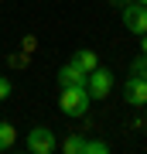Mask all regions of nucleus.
<instances>
[{"instance_id":"1","label":"nucleus","mask_w":147,"mask_h":154,"mask_svg":"<svg viewBox=\"0 0 147 154\" xmlns=\"http://www.w3.org/2000/svg\"><path fill=\"white\" fill-rule=\"evenodd\" d=\"M89 106H93V96H89L86 86H62L58 110L65 113V116H86Z\"/></svg>"},{"instance_id":"2","label":"nucleus","mask_w":147,"mask_h":154,"mask_svg":"<svg viewBox=\"0 0 147 154\" xmlns=\"http://www.w3.org/2000/svg\"><path fill=\"white\" fill-rule=\"evenodd\" d=\"M86 89H89L93 99H106L109 93H113V72L103 69V65H96L93 72H89V79H86Z\"/></svg>"},{"instance_id":"3","label":"nucleus","mask_w":147,"mask_h":154,"mask_svg":"<svg viewBox=\"0 0 147 154\" xmlns=\"http://www.w3.org/2000/svg\"><path fill=\"white\" fill-rule=\"evenodd\" d=\"M123 28L130 34H147V7L140 4V0L123 4Z\"/></svg>"},{"instance_id":"4","label":"nucleus","mask_w":147,"mask_h":154,"mask_svg":"<svg viewBox=\"0 0 147 154\" xmlns=\"http://www.w3.org/2000/svg\"><path fill=\"white\" fill-rule=\"evenodd\" d=\"M55 147H58V140H55L51 127H34V130L27 134V151L31 154H51Z\"/></svg>"},{"instance_id":"5","label":"nucleus","mask_w":147,"mask_h":154,"mask_svg":"<svg viewBox=\"0 0 147 154\" xmlns=\"http://www.w3.org/2000/svg\"><path fill=\"white\" fill-rule=\"evenodd\" d=\"M123 99L130 106H147V79L144 75H130L123 82Z\"/></svg>"},{"instance_id":"6","label":"nucleus","mask_w":147,"mask_h":154,"mask_svg":"<svg viewBox=\"0 0 147 154\" xmlns=\"http://www.w3.org/2000/svg\"><path fill=\"white\" fill-rule=\"evenodd\" d=\"M89 72H82L75 62H65V65L58 69V86H86Z\"/></svg>"},{"instance_id":"7","label":"nucleus","mask_w":147,"mask_h":154,"mask_svg":"<svg viewBox=\"0 0 147 154\" xmlns=\"http://www.w3.org/2000/svg\"><path fill=\"white\" fill-rule=\"evenodd\" d=\"M72 62H75L82 72H93V69L99 65V58H96V51H93V48H79L75 55H72Z\"/></svg>"},{"instance_id":"8","label":"nucleus","mask_w":147,"mask_h":154,"mask_svg":"<svg viewBox=\"0 0 147 154\" xmlns=\"http://www.w3.org/2000/svg\"><path fill=\"white\" fill-rule=\"evenodd\" d=\"M82 144H86L82 134H69V137L62 140V151H65V154H82Z\"/></svg>"},{"instance_id":"9","label":"nucleus","mask_w":147,"mask_h":154,"mask_svg":"<svg viewBox=\"0 0 147 154\" xmlns=\"http://www.w3.org/2000/svg\"><path fill=\"white\" fill-rule=\"evenodd\" d=\"M14 140H17V130H14L11 123H0V151H11Z\"/></svg>"},{"instance_id":"10","label":"nucleus","mask_w":147,"mask_h":154,"mask_svg":"<svg viewBox=\"0 0 147 154\" xmlns=\"http://www.w3.org/2000/svg\"><path fill=\"white\" fill-rule=\"evenodd\" d=\"M82 154H109V144H106V140H96V137H86Z\"/></svg>"},{"instance_id":"11","label":"nucleus","mask_w":147,"mask_h":154,"mask_svg":"<svg viewBox=\"0 0 147 154\" xmlns=\"http://www.w3.org/2000/svg\"><path fill=\"white\" fill-rule=\"evenodd\" d=\"M7 96H11V79L0 75V99H7Z\"/></svg>"},{"instance_id":"12","label":"nucleus","mask_w":147,"mask_h":154,"mask_svg":"<svg viewBox=\"0 0 147 154\" xmlns=\"http://www.w3.org/2000/svg\"><path fill=\"white\" fill-rule=\"evenodd\" d=\"M140 55H147V34H140Z\"/></svg>"},{"instance_id":"13","label":"nucleus","mask_w":147,"mask_h":154,"mask_svg":"<svg viewBox=\"0 0 147 154\" xmlns=\"http://www.w3.org/2000/svg\"><path fill=\"white\" fill-rule=\"evenodd\" d=\"M113 4H133V0H113Z\"/></svg>"},{"instance_id":"14","label":"nucleus","mask_w":147,"mask_h":154,"mask_svg":"<svg viewBox=\"0 0 147 154\" xmlns=\"http://www.w3.org/2000/svg\"><path fill=\"white\" fill-rule=\"evenodd\" d=\"M140 4H144V7H147V0H140Z\"/></svg>"}]
</instances>
